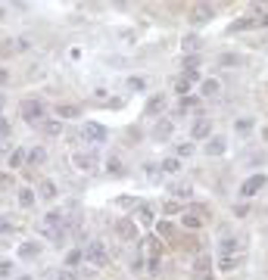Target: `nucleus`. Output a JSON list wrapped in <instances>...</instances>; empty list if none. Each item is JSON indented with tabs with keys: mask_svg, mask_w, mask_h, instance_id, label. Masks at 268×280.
Returning <instances> with one entry per match:
<instances>
[{
	"mask_svg": "<svg viewBox=\"0 0 268 280\" xmlns=\"http://www.w3.org/2000/svg\"><path fill=\"white\" fill-rule=\"evenodd\" d=\"M84 258L91 261L94 268H106L110 265V249H106V243H100V240H94L91 246H87V252H84Z\"/></svg>",
	"mask_w": 268,
	"mask_h": 280,
	"instance_id": "nucleus-1",
	"label": "nucleus"
},
{
	"mask_svg": "<svg viewBox=\"0 0 268 280\" xmlns=\"http://www.w3.org/2000/svg\"><path fill=\"white\" fill-rule=\"evenodd\" d=\"M22 119L28 125H44V103L41 100H25L22 103Z\"/></svg>",
	"mask_w": 268,
	"mask_h": 280,
	"instance_id": "nucleus-2",
	"label": "nucleus"
},
{
	"mask_svg": "<svg viewBox=\"0 0 268 280\" xmlns=\"http://www.w3.org/2000/svg\"><path fill=\"white\" fill-rule=\"evenodd\" d=\"M265 184H268V178H265L262 172H259V175H249V178L240 184V193H243V196H256V193L262 190Z\"/></svg>",
	"mask_w": 268,
	"mask_h": 280,
	"instance_id": "nucleus-3",
	"label": "nucleus"
},
{
	"mask_svg": "<svg viewBox=\"0 0 268 280\" xmlns=\"http://www.w3.org/2000/svg\"><path fill=\"white\" fill-rule=\"evenodd\" d=\"M81 134H84V140H91V143H103L106 137H110V134H106V128L97 125V122H84V131H81Z\"/></svg>",
	"mask_w": 268,
	"mask_h": 280,
	"instance_id": "nucleus-4",
	"label": "nucleus"
},
{
	"mask_svg": "<svg viewBox=\"0 0 268 280\" xmlns=\"http://www.w3.org/2000/svg\"><path fill=\"white\" fill-rule=\"evenodd\" d=\"M193 277L196 280H212V261H209V255H196L193 258Z\"/></svg>",
	"mask_w": 268,
	"mask_h": 280,
	"instance_id": "nucleus-5",
	"label": "nucleus"
},
{
	"mask_svg": "<svg viewBox=\"0 0 268 280\" xmlns=\"http://www.w3.org/2000/svg\"><path fill=\"white\" fill-rule=\"evenodd\" d=\"M212 16H216V10H212L209 4H196V7L190 10V22H193V25H203V22H209Z\"/></svg>",
	"mask_w": 268,
	"mask_h": 280,
	"instance_id": "nucleus-6",
	"label": "nucleus"
},
{
	"mask_svg": "<svg viewBox=\"0 0 268 280\" xmlns=\"http://www.w3.org/2000/svg\"><path fill=\"white\" fill-rule=\"evenodd\" d=\"M225 149H228V140L222 134H212L206 140V156H225Z\"/></svg>",
	"mask_w": 268,
	"mask_h": 280,
	"instance_id": "nucleus-7",
	"label": "nucleus"
},
{
	"mask_svg": "<svg viewBox=\"0 0 268 280\" xmlns=\"http://www.w3.org/2000/svg\"><path fill=\"white\" fill-rule=\"evenodd\" d=\"M196 81H200V75H196V72H181V78L175 81V90H178V93L184 97V93H187V90H190Z\"/></svg>",
	"mask_w": 268,
	"mask_h": 280,
	"instance_id": "nucleus-8",
	"label": "nucleus"
},
{
	"mask_svg": "<svg viewBox=\"0 0 268 280\" xmlns=\"http://www.w3.org/2000/svg\"><path fill=\"white\" fill-rule=\"evenodd\" d=\"M190 134H193V140H209L212 137V122L209 119H196Z\"/></svg>",
	"mask_w": 268,
	"mask_h": 280,
	"instance_id": "nucleus-9",
	"label": "nucleus"
},
{
	"mask_svg": "<svg viewBox=\"0 0 268 280\" xmlns=\"http://www.w3.org/2000/svg\"><path fill=\"white\" fill-rule=\"evenodd\" d=\"M116 231H119L122 240H134V237H137V224H134L131 218H122V221L116 224Z\"/></svg>",
	"mask_w": 268,
	"mask_h": 280,
	"instance_id": "nucleus-10",
	"label": "nucleus"
},
{
	"mask_svg": "<svg viewBox=\"0 0 268 280\" xmlns=\"http://www.w3.org/2000/svg\"><path fill=\"white\" fill-rule=\"evenodd\" d=\"M72 162H75V168H81V172H94V168H97V162H94L91 153H75Z\"/></svg>",
	"mask_w": 268,
	"mask_h": 280,
	"instance_id": "nucleus-11",
	"label": "nucleus"
},
{
	"mask_svg": "<svg viewBox=\"0 0 268 280\" xmlns=\"http://www.w3.org/2000/svg\"><path fill=\"white\" fill-rule=\"evenodd\" d=\"M153 137H156V140H169V137H172V122H169V119L156 122V128H153Z\"/></svg>",
	"mask_w": 268,
	"mask_h": 280,
	"instance_id": "nucleus-12",
	"label": "nucleus"
},
{
	"mask_svg": "<svg viewBox=\"0 0 268 280\" xmlns=\"http://www.w3.org/2000/svg\"><path fill=\"white\" fill-rule=\"evenodd\" d=\"M19 255L31 261V258H38V255H41V246H38V243H31V240H25L22 246H19Z\"/></svg>",
	"mask_w": 268,
	"mask_h": 280,
	"instance_id": "nucleus-13",
	"label": "nucleus"
},
{
	"mask_svg": "<svg viewBox=\"0 0 268 280\" xmlns=\"http://www.w3.org/2000/svg\"><path fill=\"white\" fill-rule=\"evenodd\" d=\"M38 196L41 199H57V184H53V181H41L38 184Z\"/></svg>",
	"mask_w": 268,
	"mask_h": 280,
	"instance_id": "nucleus-14",
	"label": "nucleus"
},
{
	"mask_svg": "<svg viewBox=\"0 0 268 280\" xmlns=\"http://www.w3.org/2000/svg\"><path fill=\"white\" fill-rule=\"evenodd\" d=\"M57 116H60V119H78L81 109L72 106V103H63V106H57Z\"/></svg>",
	"mask_w": 268,
	"mask_h": 280,
	"instance_id": "nucleus-15",
	"label": "nucleus"
},
{
	"mask_svg": "<svg viewBox=\"0 0 268 280\" xmlns=\"http://www.w3.org/2000/svg\"><path fill=\"white\" fill-rule=\"evenodd\" d=\"M163 106H166L163 93H156V97H150V100H147V116H159V112H163Z\"/></svg>",
	"mask_w": 268,
	"mask_h": 280,
	"instance_id": "nucleus-16",
	"label": "nucleus"
},
{
	"mask_svg": "<svg viewBox=\"0 0 268 280\" xmlns=\"http://www.w3.org/2000/svg\"><path fill=\"white\" fill-rule=\"evenodd\" d=\"M181 224H184L187 231H200V228H203V218H200V215H190V212H184V215H181Z\"/></svg>",
	"mask_w": 268,
	"mask_h": 280,
	"instance_id": "nucleus-17",
	"label": "nucleus"
},
{
	"mask_svg": "<svg viewBox=\"0 0 268 280\" xmlns=\"http://www.w3.org/2000/svg\"><path fill=\"white\" fill-rule=\"evenodd\" d=\"M256 22H259L256 16H243V19H237V22H231V28H228V31H243V28H253Z\"/></svg>",
	"mask_w": 268,
	"mask_h": 280,
	"instance_id": "nucleus-18",
	"label": "nucleus"
},
{
	"mask_svg": "<svg viewBox=\"0 0 268 280\" xmlns=\"http://www.w3.org/2000/svg\"><path fill=\"white\" fill-rule=\"evenodd\" d=\"M19 205H25V209L34 205V190H31V187H22V190H19Z\"/></svg>",
	"mask_w": 268,
	"mask_h": 280,
	"instance_id": "nucleus-19",
	"label": "nucleus"
},
{
	"mask_svg": "<svg viewBox=\"0 0 268 280\" xmlns=\"http://www.w3.org/2000/svg\"><path fill=\"white\" fill-rule=\"evenodd\" d=\"M25 156H28V153H25V149H13V153L7 156V162H10V168H19V165L25 162Z\"/></svg>",
	"mask_w": 268,
	"mask_h": 280,
	"instance_id": "nucleus-20",
	"label": "nucleus"
},
{
	"mask_svg": "<svg viewBox=\"0 0 268 280\" xmlns=\"http://www.w3.org/2000/svg\"><path fill=\"white\" fill-rule=\"evenodd\" d=\"M128 90H134V93L147 90V78H140V75H134V78H128Z\"/></svg>",
	"mask_w": 268,
	"mask_h": 280,
	"instance_id": "nucleus-21",
	"label": "nucleus"
},
{
	"mask_svg": "<svg viewBox=\"0 0 268 280\" xmlns=\"http://www.w3.org/2000/svg\"><path fill=\"white\" fill-rule=\"evenodd\" d=\"M44 156H47V153H44V146H34V149H28V156H25V159H28V162H34V165H41V162H44Z\"/></svg>",
	"mask_w": 268,
	"mask_h": 280,
	"instance_id": "nucleus-22",
	"label": "nucleus"
},
{
	"mask_svg": "<svg viewBox=\"0 0 268 280\" xmlns=\"http://www.w3.org/2000/svg\"><path fill=\"white\" fill-rule=\"evenodd\" d=\"M81 258H84V252L81 249H72L66 255V268H75V265H81Z\"/></svg>",
	"mask_w": 268,
	"mask_h": 280,
	"instance_id": "nucleus-23",
	"label": "nucleus"
},
{
	"mask_svg": "<svg viewBox=\"0 0 268 280\" xmlns=\"http://www.w3.org/2000/svg\"><path fill=\"white\" fill-rule=\"evenodd\" d=\"M196 69H200V56H196V53H187V56H184V72H196Z\"/></svg>",
	"mask_w": 268,
	"mask_h": 280,
	"instance_id": "nucleus-24",
	"label": "nucleus"
},
{
	"mask_svg": "<svg viewBox=\"0 0 268 280\" xmlns=\"http://www.w3.org/2000/svg\"><path fill=\"white\" fill-rule=\"evenodd\" d=\"M178 168H181V159H175V156H169V159H163V172H169V175H175Z\"/></svg>",
	"mask_w": 268,
	"mask_h": 280,
	"instance_id": "nucleus-25",
	"label": "nucleus"
},
{
	"mask_svg": "<svg viewBox=\"0 0 268 280\" xmlns=\"http://www.w3.org/2000/svg\"><path fill=\"white\" fill-rule=\"evenodd\" d=\"M193 153V143H178V149H175V159H187Z\"/></svg>",
	"mask_w": 268,
	"mask_h": 280,
	"instance_id": "nucleus-26",
	"label": "nucleus"
},
{
	"mask_svg": "<svg viewBox=\"0 0 268 280\" xmlns=\"http://www.w3.org/2000/svg\"><path fill=\"white\" fill-rule=\"evenodd\" d=\"M203 93H206V97H216V93H219V81H216V78L203 81Z\"/></svg>",
	"mask_w": 268,
	"mask_h": 280,
	"instance_id": "nucleus-27",
	"label": "nucleus"
},
{
	"mask_svg": "<svg viewBox=\"0 0 268 280\" xmlns=\"http://www.w3.org/2000/svg\"><path fill=\"white\" fill-rule=\"evenodd\" d=\"M193 106H196V100H193V97H181V103H178V112L184 116V112H190Z\"/></svg>",
	"mask_w": 268,
	"mask_h": 280,
	"instance_id": "nucleus-28",
	"label": "nucleus"
},
{
	"mask_svg": "<svg viewBox=\"0 0 268 280\" xmlns=\"http://www.w3.org/2000/svg\"><path fill=\"white\" fill-rule=\"evenodd\" d=\"M219 265H222V271H234V268H237V258H234V255H225Z\"/></svg>",
	"mask_w": 268,
	"mask_h": 280,
	"instance_id": "nucleus-29",
	"label": "nucleus"
},
{
	"mask_svg": "<svg viewBox=\"0 0 268 280\" xmlns=\"http://www.w3.org/2000/svg\"><path fill=\"white\" fill-rule=\"evenodd\" d=\"M106 168H110V172H113V175H122V172H125V165H122V162H119L116 156H113L110 162H106Z\"/></svg>",
	"mask_w": 268,
	"mask_h": 280,
	"instance_id": "nucleus-30",
	"label": "nucleus"
},
{
	"mask_svg": "<svg viewBox=\"0 0 268 280\" xmlns=\"http://www.w3.org/2000/svg\"><path fill=\"white\" fill-rule=\"evenodd\" d=\"M13 231V218L10 215H0V234H10Z\"/></svg>",
	"mask_w": 268,
	"mask_h": 280,
	"instance_id": "nucleus-31",
	"label": "nucleus"
},
{
	"mask_svg": "<svg viewBox=\"0 0 268 280\" xmlns=\"http://www.w3.org/2000/svg\"><path fill=\"white\" fill-rule=\"evenodd\" d=\"M163 212H166V215H175V212H181V202H175V199H169V202L163 205Z\"/></svg>",
	"mask_w": 268,
	"mask_h": 280,
	"instance_id": "nucleus-32",
	"label": "nucleus"
},
{
	"mask_svg": "<svg viewBox=\"0 0 268 280\" xmlns=\"http://www.w3.org/2000/svg\"><path fill=\"white\" fill-rule=\"evenodd\" d=\"M44 131H47V134H60L63 125H60V122H44Z\"/></svg>",
	"mask_w": 268,
	"mask_h": 280,
	"instance_id": "nucleus-33",
	"label": "nucleus"
},
{
	"mask_svg": "<svg viewBox=\"0 0 268 280\" xmlns=\"http://www.w3.org/2000/svg\"><path fill=\"white\" fill-rule=\"evenodd\" d=\"M222 249H225V252H231V249H237V240H231V237H225V240H222Z\"/></svg>",
	"mask_w": 268,
	"mask_h": 280,
	"instance_id": "nucleus-34",
	"label": "nucleus"
},
{
	"mask_svg": "<svg viewBox=\"0 0 268 280\" xmlns=\"http://www.w3.org/2000/svg\"><path fill=\"white\" fill-rule=\"evenodd\" d=\"M249 128H253V122H249V119H240V122H237V131H240V134H246Z\"/></svg>",
	"mask_w": 268,
	"mask_h": 280,
	"instance_id": "nucleus-35",
	"label": "nucleus"
},
{
	"mask_svg": "<svg viewBox=\"0 0 268 280\" xmlns=\"http://www.w3.org/2000/svg\"><path fill=\"white\" fill-rule=\"evenodd\" d=\"M10 131H13V128H10V122H7V119H0V137H10Z\"/></svg>",
	"mask_w": 268,
	"mask_h": 280,
	"instance_id": "nucleus-36",
	"label": "nucleus"
},
{
	"mask_svg": "<svg viewBox=\"0 0 268 280\" xmlns=\"http://www.w3.org/2000/svg\"><path fill=\"white\" fill-rule=\"evenodd\" d=\"M193 47H200V37H184V50H193Z\"/></svg>",
	"mask_w": 268,
	"mask_h": 280,
	"instance_id": "nucleus-37",
	"label": "nucleus"
},
{
	"mask_svg": "<svg viewBox=\"0 0 268 280\" xmlns=\"http://www.w3.org/2000/svg\"><path fill=\"white\" fill-rule=\"evenodd\" d=\"M156 231L163 234V237H169V234H172V224H169V221H159V228H156Z\"/></svg>",
	"mask_w": 268,
	"mask_h": 280,
	"instance_id": "nucleus-38",
	"label": "nucleus"
},
{
	"mask_svg": "<svg viewBox=\"0 0 268 280\" xmlns=\"http://www.w3.org/2000/svg\"><path fill=\"white\" fill-rule=\"evenodd\" d=\"M13 274V265L10 261H0V277H10Z\"/></svg>",
	"mask_w": 268,
	"mask_h": 280,
	"instance_id": "nucleus-39",
	"label": "nucleus"
},
{
	"mask_svg": "<svg viewBox=\"0 0 268 280\" xmlns=\"http://www.w3.org/2000/svg\"><path fill=\"white\" fill-rule=\"evenodd\" d=\"M10 184H13V178H10L7 172H0V190H7V187H10Z\"/></svg>",
	"mask_w": 268,
	"mask_h": 280,
	"instance_id": "nucleus-40",
	"label": "nucleus"
},
{
	"mask_svg": "<svg viewBox=\"0 0 268 280\" xmlns=\"http://www.w3.org/2000/svg\"><path fill=\"white\" fill-rule=\"evenodd\" d=\"M60 280H78V277H75L72 271H69V268H66V271H60Z\"/></svg>",
	"mask_w": 268,
	"mask_h": 280,
	"instance_id": "nucleus-41",
	"label": "nucleus"
},
{
	"mask_svg": "<svg viewBox=\"0 0 268 280\" xmlns=\"http://www.w3.org/2000/svg\"><path fill=\"white\" fill-rule=\"evenodd\" d=\"M150 274H159V258H150Z\"/></svg>",
	"mask_w": 268,
	"mask_h": 280,
	"instance_id": "nucleus-42",
	"label": "nucleus"
},
{
	"mask_svg": "<svg viewBox=\"0 0 268 280\" xmlns=\"http://www.w3.org/2000/svg\"><path fill=\"white\" fill-rule=\"evenodd\" d=\"M10 81V75H7V69H0V84H7Z\"/></svg>",
	"mask_w": 268,
	"mask_h": 280,
	"instance_id": "nucleus-43",
	"label": "nucleus"
},
{
	"mask_svg": "<svg viewBox=\"0 0 268 280\" xmlns=\"http://www.w3.org/2000/svg\"><path fill=\"white\" fill-rule=\"evenodd\" d=\"M259 22H262V25H268V16H262V19H259Z\"/></svg>",
	"mask_w": 268,
	"mask_h": 280,
	"instance_id": "nucleus-44",
	"label": "nucleus"
},
{
	"mask_svg": "<svg viewBox=\"0 0 268 280\" xmlns=\"http://www.w3.org/2000/svg\"><path fill=\"white\" fill-rule=\"evenodd\" d=\"M265 140H268V128H265Z\"/></svg>",
	"mask_w": 268,
	"mask_h": 280,
	"instance_id": "nucleus-45",
	"label": "nucleus"
},
{
	"mask_svg": "<svg viewBox=\"0 0 268 280\" xmlns=\"http://www.w3.org/2000/svg\"><path fill=\"white\" fill-rule=\"evenodd\" d=\"M19 280H31V277H19Z\"/></svg>",
	"mask_w": 268,
	"mask_h": 280,
	"instance_id": "nucleus-46",
	"label": "nucleus"
}]
</instances>
